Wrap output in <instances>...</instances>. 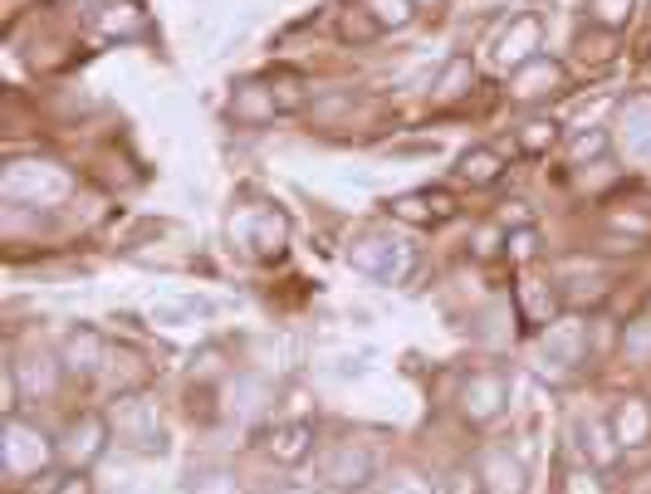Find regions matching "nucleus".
Segmentation results:
<instances>
[{
    "label": "nucleus",
    "instance_id": "18",
    "mask_svg": "<svg viewBox=\"0 0 651 494\" xmlns=\"http://www.w3.org/2000/svg\"><path fill=\"white\" fill-rule=\"evenodd\" d=\"M500 152H490V147H476V152H466L460 157V182H470V186H490L500 176Z\"/></svg>",
    "mask_w": 651,
    "mask_h": 494
},
{
    "label": "nucleus",
    "instance_id": "27",
    "mask_svg": "<svg viewBox=\"0 0 651 494\" xmlns=\"http://www.w3.org/2000/svg\"><path fill=\"white\" fill-rule=\"evenodd\" d=\"M623 348L632 357H651V323H632V329L623 333Z\"/></svg>",
    "mask_w": 651,
    "mask_h": 494
},
{
    "label": "nucleus",
    "instance_id": "12",
    "mask_svg": "<svg viewBox=\"0 0 651 494\" xmlns=\"http://www.w3.org/2000/svg\"><path fill=\"white\" fill-rule=\"evenodd\" d=\"M573 436L583 440V456L593 460V466H613L617 460V436H613V422H603V416H593V422H587V416H579V422H573Z\"/></svg>",
    "mask_w": 651,
    "mask_h": 494
},
{
    "label": "nucleus",
    "instance_id": "34",
    "mask_svg": "<svg viewBox=\"0 0 651 494\" xmlns=\"http://www.w3.org/2000/svg\"><path fill=\"white\" fill-rule=\"evenodd\" d=\"M495 240H500L495 230H480V235H476V245H480L476 255H495Z\"/></svg>",
    "mask_w": 651,
    "mask_h": 494
},
{
    "label": "nucleus",
    "instance_id": "10",
    "mask_svg": "<svg viewBox=\"0 0 651 494\" xmlns=\"http://www.w3.org/2000/svg\"><path fill=\"white\" fill-rule=\"evenodd\" d=\"M480 490L486 494H524V466L510 460V450H486V456H480Z\"/></svg>",
    "mask_w": 651,
    "mask_h": 494
},
{
    "label": "nucleus",
    "instance_id": "11",
    "mask_svg": "<svg viewBox=\"0 0 651 494\" xmlns=\"http://www.w3.org/2000/svg\"><path fill=\"white\" fill-rule=\"evenodd\" d=\"M65 367L69 372H99L103 367V338L89 323H73V333L65 338Z\"/></svg>",
    "mask_w": 651,
    "mask_h": 494
},
{
    "label": "nucleus",
    "instance_id": "2",
    "mask_svg": "<svg viewBox=\"0 0 651 494\" xmlns=\"http://www.w3.org/2000/svg\"><path fill=\"white\" fill-rule=\"evenodd\" d=\"M69 192V176L55 162H10L5 166V196L10 202H59Z\"/></svg>",
    "mask_w": 651,
    "mask_h": 494
},
{
    "label": "nucleus",
    "instance_id": "31",
    "mask_svg": "<svg viewBox=\"0 0 651 494\" xmlns=\"http://www.w3.org/2000/svg\"><path fill=\"white\" fill-rule=\"evenodd\" d=\"M226 485H230L226 470H206V475H202V494H236V490H226Z\"/></svg>",
    "mask_w": 651,
    "mask_h": 494
},
{
    "label": "nucleus",
    "instance_id": "20",
    "mask_svg": "<svg viewBox=\"0 0 651 494\" xmlns=\"http://www.w3.org/2000/svg\"><path fill=\"white\" fill-rule=\"evenodd\" d=\"M470 79H476V69H470V59H450V65H446V73H441V79H436V103H450V99H460Z\"/></svg>",
    "mask_w": 651,
    "mask_h": 494
},
{
    "label": "nucleus",
    "instance_id": "3",
    "mask_svg": "<svg viewBox=\"0 0 651 494\" xmlns=\"http://www.w3.org/2000/svg\"><path fill=\"white\" fill-rule=\"evenodd\" d=\"M319 475H323V485L329 490H363V485H373L377 460H373V450H367L363 440H343V446H333L329 456H323Z\"/></svg>",
    "mask_w": 651,
    "mask_h": 494
},
{
    "label": "nucleus",
    "instance_id": "5",
    "mask_svg": "<svg viewBox=\"0 0 651 494\" xmlns=\"http://www.w3.org/2000/svg\"><path fill=\"white\" fill-rule=\"evenodd\" d=\"M510 402V382L500 372H476L466 382V392H460V412L470 416V422H490V416H500Z\"/></svg>",
    "mask_w": 651,
    "mask_h": 494
},
{
    "label": "nucleus",
    "instance_id": "6",
    "mask_svg": "<svg viewBox=\"0 0 651 494\" xmlns=\"http://www.w3.org/2000/svg\"><path fill=\"white\" fill-rule=\"evenodd\" d=\"M349 265H358L363 275L392 284L397 275H402V245H397V240H387V235H363L358 245L349 250Z\"/></svg>",
    "mask_w": 651,
    "mask_h": 494
},
{
    "label": "nucleus",
    "instance_id": "35",
    "mask_svg": "<svg viewBox=\"0 0 651 494\" xmlns=\"http://www.w3.org/2000/svg\"><path fill=\"white\" fill-rule=\"evenodd\" d=\"M55 494H89V480H83V475H73V480H65V485H59Z\"/></svg>",
    "mask_w": 651,
    "mask_h": 494
},
{
    "label": "nucleus",
    "instance_id": "32",
    "mask_svg": "<svg viewBox=\"0 0 651 494\" xmlns=\"http://www.w3.org/2000/svg\"><path fill=\"white\" fill-rule=\"evenodd\" d=\"M500 220H505V230L510 226H529V206H505V216Z\"/></svg>",
    "mask_w": 651,
    "mask_h": 494
},
{
    "label": "nucleus",
    "instance_id": "4",
    "mask_svg": "<svg viewBox=\"0 0 651 494\" xmlns=\"http://www.w3.org/2000/svg\"><path fill=\"white\" fill-rule=\"evenodd\" d=\"M45 460H49V440L39 436L35 426H25V422L10 416L5 422V470L10 475H35Z\"/></svg>",
    "mask_w": 651,
    "mask_h": 494
},
{
    "label": "nucleus",
    "instance_id": "33",
    "mask_svg": "<svg viewBox=\"0 0 651 494\" xmlns=\"http://www.w3.org/2000/svg\"><path fill=\"white\" fill-rule=\"evenodd\" d=\"M387 494H432V485H422V480H402V485H392Z\"/></svg>",
    "mask_w": 651,
    "mask_h": 494
},
{
    "label": "nucleus",
    "instance_id": "7",
    "mask_svg": "<svg viewBox=\"0 0 651 494\" xmlns=\"http://www.w3.org/2000/svg\"><path fill=\"white\" fill-rule=\"evenodd\" d=\"M108 422L103 416H83V422H73L69 430H65V440H59V456L69 460V466H93V460L103 456V446H108Z\"/></svg>",
    "mask_w": 651,
    "mask_h": 494
},
{
    "label": "nucleus",
    "instance_id": "24",
    "mask_svg": "<svg viewBox=\"0 0 651 494\" xmlns=\"http://www.w3.org/2000/svg\"><path fill=\"white\" fill-rule=\"evenodd\" d=\"M587 10H593V20L597 25H607V30H617V25L632 20V0H587Z\"/></svg>",
    "mask_w": 651,
    "mask_h": 494
},
{
    "label": "nucleus",
    "instance_id": "8",
    "mask_svg": "<svg viewBox=\"0 0 651 494\" xmlns=\"http://www.w3.org/2000/svg\"><path fill=\"white\" fill-rule=\"evenodd\" d=\"M510 99H519V103H534V99H544V93H553V89H563V69H559V59H549V55H534L529 65H519L510 73Z\"/></svg>",
    "mask_w": 651,
    "mask_h": 494
},
{
    "label": "nucleus",
    "instance_id": "30",
    "mask_svg": "<svg viewBox=\"0 0 651 494\" xmlns=\"http://www.w3.org/2000/svg\"><path fill=\"white\" fill-rule=\"evenodd\" d=\"M534 240H539V235H534V226H524V230H510L505 250H510L514 260H529V255H534Z\"/></svg>",
    "mask_w": 651,
    "mask_h": 494
},
{
    "label": "nucleus",
    "instance_id": "28",
    "mask_svg": "<svg viewBox=\"0 0 651 494\" xmlns=\"http://www.w3.org/2000/svg\"><path fill=\"white\" fill-rule=\"evenodd\" d=\"M367 363H373V353H339L333 357V372L339 377H367Z\"/></svg>",
    "mask_w": 651,
    "mask_h": 494
},
{
    "label": "nucleus",
    "instance_id": "1",
    "mask_svg": "<svg viewBox=\"0 0 651 494\" xmlns=\"http://www.w3.org/2000/svg\"><path fill=\"white\" fill-rule=\"evenodd\" d=\"M108 426H113V436H118L123 446L142 450V456H152V450L162 456V450H167L162 422H157V406L147 402V397H118L113 412H108Z\"/></svg>",
    "mask_w": 651,
    "mask_h": 494
},
{
    "label": "nucleus",
    "instance_id": "26",
    "mask_svg": "<svg viewBox=\"0 0 651 494\" xmlns=\"http://www.w3.org/2000/svg\"><path fill=\"white\" fill-rule=\"evenodd\" d=\"M603 294H607V279H603V275H593V279H573V284H569V299H573V303H587V299L597 303Z\"/></svg>",
    "mask_w": 651,
    "mask_h": 494
},
{
    "label": "nucleus",
    "instance_id": "36",
    "mask_svg": "<svg viewBox=\"0 0 651 494\" xmlns=\"http://www.w3.org/2000/svg\"><path fill=\"white\" fill-rule=\"evenodd\" d=\"M275 494H319V490H309V485H279Z\"/></svg>",
    "mask_w": 651,
    "mask_h": 494
},
{
    "label": "nucleus",
    "instance_id": "22",
    "mask_svg": "<svg viewBox=\"0 0 651 494\" xmlns=\"http://www.w3.org/2000/svg\"><path fill=\"white\" fill-rule=\"evenodd\" d=\"M103 30H108V35H118V39H138L142 35V15L133 5H113L108 20H103Z\"/></svg>",
    "mask_w": 651,
    "mask_h": 494
},
{
    "label": "nucleus",
    "instance_id": "21",
    "mask_svg": "<svg viewBox=\"0 0 651 494\" xmlns=\"http://www.w3.org/2000/svg\"><path fill=\"white\" fill-rule=\"evenodd\" d=\"M553 138H559V123H553V118H529L519 128V147H524V152H544V147H553Z\"/></svg>",
    "mask_w": 651,
    "mask_h": 494
},
{
    "label": "nucleus",
    "instance_id": "37",
    "mask_svg": "<svg viewBox=\"0 0 651 494\" xmlns=\"http://www.w3.org/2000/svg\"><path fill=\"white\" fill-rule=\"evenodd\" d=\"M412 5H416V0H412ZM422 5H432V0H422Z\"/></svg>",
    "mask_w": 651,
    "mask_h": 494
},
{
    "label": "nucleus",
    "instance_id": "14",
    "mask_svg": "<svg viewBox=\"0 0 651 494\" xmlns=\"http://www.w3.org/2000/svg\"><path fill=\"white\" fill-rule=\"evenodd\" d=\"M265 450L279 460V466H299V460L313 450V426H309V422L275 426V436H270V446H265Z\"/></svg>",
    "mask_w": 651,
    "mask_h": 494
},
{
    "label": "nucleus",
    "instance_id": "17",
    "mask_svg": "<svg viewBox=\"0 0 651 494\" xmlns=\"http://www.w3.org/2000/svg\"><path fill=\"white\" fill-rule=\"evenodd\" d=\"M544 348H549V363H559V367L579 363V353H583V329H579V323H559V329L544 333Z\"/></svg>",
    "mask_w": 651,
    "mask_h": 494
},
{
    "label": "nucleus",
    "instance_id": "23",
    "mask_svg": "<svg viewBox=\"0 0 651 494\" xmlns=\"http://www.w3.org/2000/svg\"><path fill=\"white\" fill-rule=\"evenodd\" d=\"M363 15H377V25H407L412 20V0H363Z\"/></svg>",
    "mask_w": 651,
    "mask_h": 494
},
{
    "label": "nucleus",
    "instance_id": "15",
    "mask_svg": "<svg viewBox=\"0 0 651 494\" xmlns=\"http://www.w3.org/2000/svg\"><path fill=\"white\" fill-rule=\"evenodd\" d=\"M245 245L255 250V255H279V245H285V216L275 211H255L250 216V235Z\"/></svg>",
    "mask_w": 651,
    "mask_h": 494
},
{
    "label": "nucleus",
    "instance_id": "25",
    "mask_svg": "<svg viewBox=\"0 0 651 494\" xmlns=\"http://www.w3.org/2000/svg\"><path fill=\"white\" fill-rule=\"evenodd\" d=\"M569 152H573V162H587V157H597V162H603V157H607V133L603 128H583L579 138H573Z\"/></svg>",
    "mask_w": 651,
    "mask_h": 494
},
{
    "label": "nucleus",
    "instance_id": "29",
    "mask_svg": "<svg viewBox=\"0 0 651 494\" xmlns=\"http://www.w3.org/2000/svg\"><path fill=\"white\" fill-rule=\"evenodd\" d=\"M563 494H607V490L597 485L593 470H569V480H563Z\"/></svg>",
    "mask_w": 651,
    "mask_h": 494
},
{
    "label": "nucleus",
    "instance_id": "16",
    "mask_svg": "<svg viewBox=\"0 0 651 494\" xmlns=\"http://www.w3.org/2000/svg\"><path fill=\"white\" fill-rule=\"evenodd\" d=\"M392 211L402 220H412V226H426V220H436V216H450V202L446 196H432V192H412V196H397Z\"/></svg>",
    "mask_w": 651,
    "mask_h": 494
},
{
    "label": "nucleus",
    "instance_id": "19",
    "mask_svg": "<svg viewBox=\"0 0 651 494\" xmlns=\"http://www.w3.org/2000/svg\"><path fill=\"white\" fill-rule=\"evenodd\" d=\"M230 108H236V123H270L275 118V99H265V89H255V83H245Z\"/></svg>",
    "mask_w": 651,
    "mask_h": 494
},
{
    "label": "nucleus",
    "instance_id": "9",
    "mask_svg": "<svg viewBox=\"0 0 651 494\" xmlns=\"http://www.w3.org/2000/svg\"><path fill=\"white\" fill-rule=\"evenodd\" d=\"M495 55H500V65H505V69H519V65H529L534 55H544V49H539V20L519 15L505 30V39L495 45Z\"/></svg>",
    "mask_w": 651,
    "mask_h": 494
},
{
    "label": "nucleus",
    "instance_id": "13",
    "mask_svg": "<svg viewBox=\"0 0 651 494\" xmlns=\"http://www.w3.org/2000/svg\"><path fill=\"white\" fill-rule=\"evenodd\" d=\"M613 436H617V446L642 450L651 440V406L647 402H623L613 412Z\"/></svg>",
    "mask_w": 651,
    "mask_h": 494
}]
</instances>
